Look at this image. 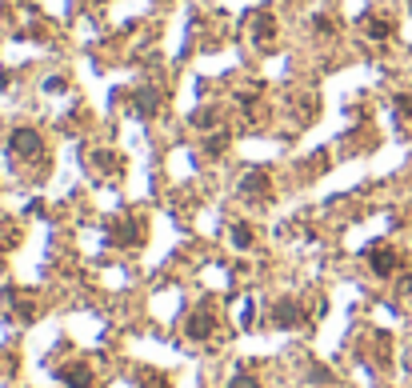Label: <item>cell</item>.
I'll use <instances>...</instances> for the list:
<instances>
[{"label":"cell","instance_id":"obj_5","mask_svg":"<svg viewBox=\"0 0 412 388\" xmlns=\"http://www.w3.org/2000/svg\"><path fill=\"white\" fill-rule=\"evenodd\" d=\"M273 320L280 328H296V324H301V305H296V300H280V305L273 308Z\"/></svg>","mask_w":412,"mask_h":388},{"label":"cell","instance_id":"obj_2","mask_svg":"<svg viewBox=\"0 0 412 388\" xmlns=\"http://www.w3.org/2000/svg\"><path fill=\"white\" fill-rule=\"evenodd\" d=\"M8 148L16 156H41V132H32V128H16L13 137H8Z\"/></svg>","mask_w":412,"mask_h":388},{"label":"cell","instance_id":"obj_6","mask_svg":"<svg viewBox=\"0 0 412 388\" xmlns=\"http://www.w3.org/2000/svg\"><path fill=\"white\" fill-rule=\"evenodd\" d=\"M60 380H64L69 388H92V373H88L84 364H69V368L60 373Z\"/></svg>","mask_w":412,"mask_h":388},{"label":"cell","instance_id":"obj_8","mask_svg":"<svg viewBox=\"0 0 412 388\" xmlns=\"http://www.w3.org/2000/svg\"><path fill=\"white\" fill-rule=\"evenodd\" d=\"M92 172H97V176H116V172H121L116 153H92Z\"/></svg>","mask_w":412,"mask_h":388},{"label":"cell","instance_id":"obj_14","mask_svg":"<svg viewBox=\"0 0 412 388\" xmlns=\"http://www.w3.org/2000/svg\"><path fill=\"white\" fill-rule=\"evenodd\" d=\"M316 32H329V36H332V32H336V25H332L329 16H316Z\"/></svg>","mask_w":412,"mask_h":388},{"label":"cell","instance_id":"obj_3","mask_svg":"<svg viewBox=\"0 0 412 388\" xmlns=\"http://www.w3.org/2000/svg\"><path fill=\"white\" fill-rule=\"evenodd\" d=\"M268 188H273V181H268V172H261V168H252L245 181H240V196L245 200H261V196H268Z\"/></svg>","mask_w":412,"mask_h":388},{"label":"cell","instance_id":"obj_13","mask_svg":"<svg viewBox=\"0 0 412 388\" xmlns=\"http://www.w3.org/2000/svg\"><path fill=\"white\" fill-rule=\"evenodd\" d=\"M224 148H228V132H224V137H212V140H208V153H212V156H220Z\"/></svg>","mask_w":412,"mask_h":388},{"label":"cell","instance_id":"obj_7","mask_svg":"<svg viewBox=\"0 0 412 388\" xmlns=\"http://www.w3.org/2000/svg\"><path fill=\"white\" fill-rule=\"evenodd\" d=\"M184 333L193 336V340H205V336L212 333V312H193V317H188V328H184Z\"/></svg>","mask_w":412,"mask_h":388},{"label":"cell","instance_id":"obj_1","mask_svg":"<svg viewBox=\"0 0 412 388\" xmlns=\"http://www.w3.org/2000/svg\"><path fill=\"white\" fill-rule=\"evenodd\" d=\"M369 268L376 272V277H392L400 268V252L388 249V244H372L369 249Z\"/></svg>","mask_w":412,"mask_h":388},{"label":"cell","instance_id":"obj_12","mask_svg":"<svg viewBox=\"0 0 412 388\" xmlns=\"http://www.w3.org/2000/svg\"><path fill=\"white\" fill-rule=\"evenodd\" d=\"M228 388H261V384H256V376L240 373V376H233V380H228Z\"/></svg>","mask_w":412,"mask_h":388},{"label":"cell","instance_id":"obj_11","mask_svg":"<svg viewBox=\"0 0 412 388\" xmlns=\"http://www.w3.org/2000/svg\"><path fill=\"white\" fill-rule=\"evenodd\" d=\"M233 244H236V249H248V244H252V233H248V224H233Z\"/></svg>","mask_w":412,"mask_h":388},{"label":"cell","instance_id":"obj_9","mask_svg":"<svg viewBox=\"0 0 412 388\" xmlns=\"http://www.w3.org/2000/svg\"><path fill=\"white\" fill-rule=\"evenodd\" d=\"M252 36H256V41H273L276 36V20L273 16H264V13H256L252 16Z\"/></svg>","mask_w":412,"mask_h":388},{"label":"cell","instance_id":"obj_4","mask_svg":"<svg viewBox=\"0 0 412 388\" xmlns=\"http://www.w3.org/2000/svg\"><path fill=\"white\" fill-rule=\"evenodd\" d=\"M132 112L137 116H156L160 112V88H137L132 92Z\"/></svg>","mask_w":412,"mask_h":388},{"label":"cell","instance_id":"obj_10","mask_svg":"<svg viewBox=\"0 0 412 388\" xmlns=\"http://www.w3.org/2000/svg\"><path fill=\"white\" fill-rule=\"evenodd\" d=\"M388 32H392V20H369V36L372 41H388Z\"/></svg>","mask_w":412,"mask_h":388},{"label":"cell","instance_id":"obj_15","mask_svg":"<svg viewBox=\"0 0 412 388\" xmlns=\"http://www.w3.org/2000/svg\"><path fill=\"white\" fill-rule=\"evenodd\" d=\"M397 112L400 116H412V97H397Z\"/></svg>","mask_w":412,"mask_h":388}]
</instances>
